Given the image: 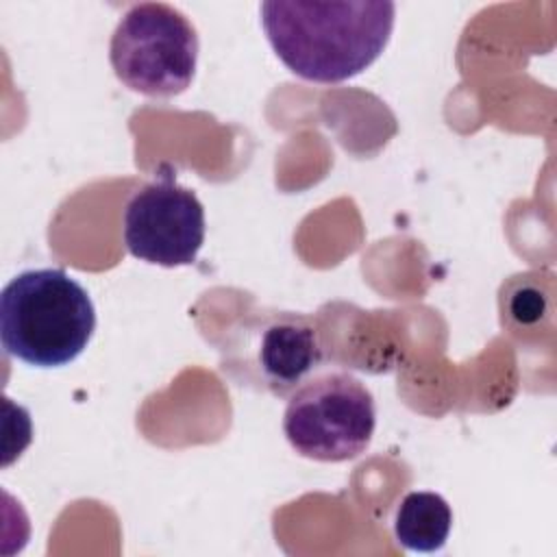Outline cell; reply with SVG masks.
Here are the masks:
<instances>
[{"instance_id": "cell-1", "label": "cell", "mask_w": 557, "mask_h": 557, "mask_svg": "<svg viewBox=\"0 0 557 557\" xmlns=\"http://www.w3.org/2000/svg\"><path fill=\"white\" fill-rule=\"evenodd\" d=\"M394 20L396 7L387 0L261 4L272 50L287 70L313 83H342L370 67L385 50Z\"/></svg>"}, {"instance_id": "cell-2", "label": "cell", "mask_w": 557, "mask_h": 557, "mask_svg": "<svg viewBox=\"0 0 557 557\" xmlns=\"http://www.w3.org/2000/svg\"><path fill=\"white\" fill-rule=\"evenodd\" d=\"M96 331L87 289L61 268L24 270L0 294L4 350L35 368L72 363Z\"/></svg>"}, {"instance_id": "cell-3", "label": "cell", "mask_w": 557, "mask_h": 557, "mask_svg": "<svg viewBox=\"0 0 557 557\" xmlns=\"http://www.w3.org/2000/svg\"><path fill=\"white\" fill-rule=\"evenodd\" d=\"M324 361L320 329L298 311L255 309L220 342V370L235 385L276 398L294 394Z\"/></svg>"}, {"instance_id": "cell-4", "label": "cell", "mask_w": 557, "mask_h": 557, "mask_svg": "<svg viewBox=\"0 0 557 557\" xmlns=\"http://www.w3.org/2000/svg\"><path fill=\"white\" fill-rule=\"evenodd\" d=\"M109 61L128 89L150 98H172L194 81L198 35L172 4L141 2L117 22L109 44Z\"/></svg>"}, {"instance_id": "cell-5", "label": "cell", "mask_w": 557, "mask_h": 557, "mask_svg": "<svg viewBox=\"0 0 557 557\" xmlns=\"http://www.w3.org/2000/svg\"><path fill=\"white\" fill-rule=\"evenodd\" d=\"M374 426V398L348 372L307 379L292 394L283 416L285 437L298 455L333 463L366 453Z\"/></svg>"}, {"instance_id": "cell-6", "label": "cell", "mask_w": 557, "mask_h": 557, "mask_svg": "<svg viewBox=\"0 0 557 557\" xmlns=\"http://www.w3.org/2000/svg\"><path fill=\"white\" fill-rule=\"evenodd\" d=\"M122 235L128 252L141 261L178 268L196 261L205 244V209L183 187L170 165L135 189L124 207Z\"/></svg>"}, {"instance_id": "cell-7", "label": "cell", "mask_w": 557, "mask_h": 557, "mask_svg": "<svg viewBox=\"0 0 557 557\" xmlns=\"http://www.w3.org/2000/svg\"><path fill=\"white\" fill-rule=\"evenodd\" d=\"M450 527V505L435 492H409L394 518V535L411 553L440 550L448 540Z\"/></svg>"}]
</instances>
